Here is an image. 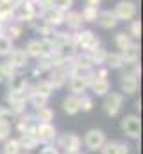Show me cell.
<instances>
[{
	"label": "cell",
	"mask_w": 143,
	"mask_h": 154,
	"mask_svg": "<svg viewBox=\"0 0 143 154\" xmlns=\"http://www.w3.org/2000/svg\"><path fill=\"white\" fill-rule=\"evenodd\" d=\"M132 68L127 70L125 74L120 77V88H122V95H134L140 88V75H141V68L136 65H131Z\"/></svg>",
	"instance_id": "4"
},
{
	"label": "cell",
	"mask_w": 143,
	"mask_h": 154,
	"mask_svg": "<svg viewBox=\"0 0 143 154\" xmlns=\"http://www.w3.org/2000/svg\"><path fill=\"white\" fill-rule=\"evenodd\" d=\"M127 34L132 39H140V36H141V22L140 20H131L129 27H127Z\"/></svg>",
	"instance_id": "37"
},
{
	"label": "cell",
	"mask_w": 143,
	"mask_h": 154,
	"mask_svg": "<svg viewBox=\"0 0 143 154\" xmlns=\"http://www.w3.org/2000/svg\"><path fill=\"white\" fill-rule=\"evenodd\" d=\"M36 122L34 116L32 115H27V113H22V115L16 116V129H18V133L22 134V133H32L36 127Z\"/></svg>",
	"instance_id": "18"
},
{
	"label": "cell",
	"mask_w": 143,
	"mask_h": 154,
	"mask_svg": "<svg viewBox=\"0 0 143 154\" xmlns=\"http://www.w3.org/2000/svg\"><path fill=\"white\" fill-rule=\"evenodd\" d=\"M27 104H29L31 108H34V109H39V108H45V106L48 104V99L43 97V95H39V93H36V91H32V90H29Z\"/></svg>",
	"instance_id": "29"
},
{
	"label": "cell",
	"mask_w": 143,
	"mask_h": 154,
	"mask_svg": "<svg viewBox=\"0 0 143 154\" xmlns=\"http://www.w3.org/2000/svg\"><path fill=\"white\" fill-rule=\"evenodd\" d=\"M56 147L63 154H81L82 140L75 133H65L56 138Z\"/></svg>",
	"instance_id": "5"
},
{
	"label": "cell",
	"mask_w": 143,
	"mask_h": 154,
	"mask_svg": "<svg viewBox=\"0 0 143 154\" xmlns=\"http://www.w3.org/2000/svg\"><path fill=\"white\" fill-rule=\"evenodd\" d=\"M120 127H122V131L125 133L127 138L140 140V136H141V120H140L138 115H125L120 120Z\"/></svg>",
	"instance_id": "8"
},
{
	"label": "cell",
	"mask_w": 143,
	"mask_h": 154,
	"mask_svg": "<svg viewBox=\"0 0 143 154\" xmlns=\"http://www.w3.org/2000/svg\"><path fill=\"white\" fill-rule=\"evenodd\" d=\"M113 14L116 16L118 22H131L136 18L138 14V5L132 2V0H120L114 9H113Z\"/></svg>",
	"instance_id": "7"
},
{
	"label": "cell",
	"mask_w": 143,
	"mask_h": 154,
	"mask_svg": "<svg viewBox=\"0 0 143 154\" xmlns=\"http://www.w3.org/2000/svg\"><path fill=\"white\" fill-rule=\"evenodd\" d=\"M39 154H61V152H59V149L54 143H45L43 149L39 151Z\"/></svg>",
	"instance_id": "42"
},
{
	"label": "cell",
	"mask_w": 143,
	"mask_h": 154,
	"mask_svg": "<svg viewBox=\"0 0 143 154\" xmlns=\"http://www.w3.org/2000/svg\"><path fill=\"white\" fill-rule=\"evenodd\" d=\"M86 5H95V7H99V5H100V0H86Z\"/></svg>",
	"instance_id": "44"
},
{
	"label": "cell",
	"mask_w": 143,
	"mask_h": 154,
	"mask_svg": "<svg viewBox=\"0 0 143 154\" xmlns=\"http://www.w3.org/2000/svg\"><path fill=\"white\" fill-rule=\"evenodd\" d=\"M97 23H99V27H100V29L111 31V29H114V27L118 25V20H116V16L113 14V11L106 9V11H99Z\"/></svg>",
	"instance_id": "16"
},
{
	"label": "cell",
	"mask_w": 143,
	"mask_h": 154,
	"mask_svg": "<svg viewBox=\"0 0 143 154\" xmlns=\"http://www.w3.org/2000/svg\"><path fill=\"white\" fill-rule=\"evenodd\" d=\"M39 45H41V57L56 54V50H54V43H52V39L50 38H39ZM38 59H39V57H38Z\"/></svg>",
	"instance_id": "39"
},
{
	"label": "cell",
	"mask_w": 143,
	"mask_h": 154,
	"mask_svg": "<svg viewBox=\"0 0 143 154\" xmlns=\"http://www.w3.org/2000/svg\"><path fill=\"white\" fill-rule=\"evenodd\" d=\"M68 70H65V68H52L50 72H47V81L50 82V86L54 88V90H59V88H63L66 82H68Z\"/></svg>",
	"instance_id": "14"
},
{
	"label": "cell",
	"mask_w": 143,
	"mask_h": 154,
	"mask_svg": "<svg viewBox=\"0 0 143 154\" xmlns=\"http://www.w3.org/2000/svg\"><path fill=\"white\" fill-rule=\"evenodd\" d=\"M14 116L11 115V111L5 108V106H0V120H7V122H13Z\"/></svg>",
	"instance_id": "43"
},
{
	"label": "cell",
	"mask_w": 143,
	"mask_h": 154,
	"mask_svg": "<svg viewBox=\"0 0 143 154\" xmlns=\"http://www.w3.org/2000/svg\"><path fill=\"white\" fill-rule=\"evenodd\" d=\"M7 86H9V91H29V90H31L27 77L22 75L20 72H16L13 77H9Z\"/></svg>",
	"instance_id": "17"
},
{
	"label": "cell",
	"mask_w": 143,
	"mask_h": 154,
	"mask_svg": "<svg viewBox=\"0 0 143 154\" xmlns=\"http://www.w3.org/2000/svg\"><path fill=\"white\" fill-rule=\"evenodd\" d=\"M113 41H114V47L118 48V52H122V50H123V48H127L134 39L131 38L125 31H120V32H116V34H114Z\"/></svg>",
	"instance_id": "31"
},
{
	"label": "cell",
	"mask_w": 143,
	"mask_h": 154,
	"mask_svg": "<svg viewBox=\"0 0 143 154\" xmlns=\"http://www.w3.org/2000/svg\"><path fill=\"white\" fill-rule=\"evenodd\" d=\"M13 48H14V41L5 34H0V57H7Z\"/></svg>",
	"instance_id": "34"
},
{
	"label": "cell",
	"mask_w": 143,
	"mask_h": 154,
	"mask_svg": "<svg viewBox=\"0 0 143 154\" xmlns=\"http://www.w3.org/2000/svg\"><path fill=\"white\" fill-rule=\"evenodd\" d=\"M2 154H22V149H20L18 140H16V138H7V140L4 142Z\"/></svg>",
	"instance_id": "35"
},
{
	"label": "cell",
	"mask_w": 143,
	"mask_h": 154,
	"mask_svg": "<svg viewBox=\"0 0 143 154\" xmlns=\"http://www.w3.org/2000/svg\"><path fill=\"white\" fill-rule=\"evenodd\" d=\"M102 108H104L107 116H116L123 108V95L120 91H109L107 95H104Z\"/></svg>",
	"instance_id": "9"
},
{
	"label": "cell",
	"mask_w": 143,
	"mask_h": 154,
	"mask_svg": "<svg viewBox=\"0 0 143 154\" xmlns=\"http://www.w3.org/2000/svg\"><path fill=\"white\" fill-rule=\"evenodd\" d=\"M106 140H107L106 133H104L102 129L93 127V129H88V131H86V134L82 136V145H84L88 151L97 152V151H100V149H102V145L106 143Z\"/></svg>",
	"instance_id": "6"
},
{
	"label": "cell",
	"mask_w": 143,
	"mask_h": 154,
	"mask_svg": "<svg viewBox=\"0 0 143 154\" xmlns=\"http://www.w3.org/2000/svg\"><path fill=\"white\" fill-rule=\"evenodd\" d=\"M97 16H99V7H95V5H84L81 11L82 22H88V23L97 22Z\"/></svg>",
	"instance_id": "33"
},
{
	"label": "cell",
	"mask_w": 143,
	"mask_h": 154,
	"mask_svg": "<svg viewBox=\"0 0 143 154\" xmlns=\"http://www.w3.org/2000/svg\"><path fill=\"white\" fill-rule=\"evenodd\" d=\"M82 18H81V13L79 11H66L65 13V22H63V25H66L68 27V31L72 32H75V31H79V29H82Z\"/></svg>",
	"instance_id": "20"
},
{
	"label": "cell",
	"mask_w": 143,
	"mask_h": 154,
	"mask_svg": "<svg viewBox=\"0 0 143 154\" xmlns=\"http://www.w3.org/2000/svg\"><path fill=\"white\" fill-rule=\"evenodd\" d=\"M50 5L56 7V9H59V11H63V13H66V11L72 9L73 0H50Z\"/></svg>",
	"instance_id": "41"
},
{
	"label": "cell",
	"mask_w": 143,
	"mask_h": 154,
	"mask_svg": "<svg viewBox=\"0 0 143 154\" xmlns=\"http://www.w3.org/2000/svg\"><path fill=\"white\" fill-rule=\"evenodd\" d=\"M29 25H31L36 32L39 34V38H50V36H52V32L56 31L52 25H48V23H47L45 20H41L39 16L34 18V20H31V22H29Z\"/></svg>",
	"instance_id": "22"
},
{
	"label": "cell",
	"mask_w": 143,
	"mask_h": 154,
	"mask_svg": "<svg viewBox=\"0 0 143 154\" xmlns=\"http://www.w3.org/2000/svg\"><path fill=\"white\" fill-rule=\"evenodd\" d=\"M25 154H31V152H25Z\"/></svg>",
	"instance_id": "46"
},
{
	"label": "cell",
	"mask_w": 143,
	"mask_h": 154,
	"mask_svg": "<svg viewBox=\"0 0 143 154\" xmlns=\"http://www.w3.org/2000/svg\"><path fill=\"white\" fill-rule=\"evenodd\" d=\"M136 109H138V111L141 109V100H136Z\"/></svg>",
	"instance_id": "45"
},
{
	"label": "cell",
	"mask_w": 143,
	"mask_h": 154,
	"mask_svg": "<svg viewBox=\"0 0 143 154\" xmlns=\"http://www.w3.org/2000/svg\"><path fill=\"white\" fill-rule=\"evenodd\" d=\"M22 32H23V23H20V22H16V20H13V22L5 23L4 34H5V36H9L13 41H14V39H18V38H22Z\"/></svg>",
	"instance_id": "26"
},
{
	"label": "cell",
	"mask_w": 143,
	"mask_h": 154,
	"mask_svg": "<svg viewBox=\"0 0 143 154\" xmlns=\"http://www.w3.org/2000/svg\"><path fill=\"white\" fill-rule=\"evenodd\" d=\"M34 120L38 124H52V120H54V116H56V111L52 109V108H48V106H45V108H39V109H34Z\"/></svg>",
	"instance_id": "25"
},
{
	"label": "cell",
	"mask_w": 143,
	"mask_h": 154,
	"mask_svg": "<svg viewBox=\"0 0 143 154\" xmlns=\"http://www.w3.org/2000/svg\"><path fill=\"white\" fill-rule=\"evenodd\" d=\"M16 140L20 143L22 152H32L36 147L39 145V142H38V138L34 136V133H22L20 138H16Z\"/></svg>",
	"instance_id": "21"
},
{
	"label": "cell",
	"mask_w": 143,
	"mask_h": 154,
	"mask_svg": "<svg viewBox=\"0 0 143 154\" xmlns=\"http://www.w3.org/2000/svg\"><path fill=\"white\" fill-rule=\"evenodd\" d=\"M50 39H52V43H54L56 54H61V56H66V57H72V56L75 54L72 32H68V31H54L52 36H50Z\"/></svg>",
	"instance_id": "3"
},
{
	"label": "cell",
	"mask_w": 143,
	"mask_h": 154,
	"mask_svg": "<svg viewBox=\"0 0 143 154\" xmlns=\"http://www.w3.org/2000/svg\"><path fill=\"white\" fill-rule=\"evenodd\" d=\"M93 106H95V102H93L91 95H88V93L79 95V108H81V111H91Z\"/></svg>",
	"instance_id": "38"
},
{
	"label": "cell",
	"mask_w": 143,
	"mask_h": 154,
	"mask_svg": "<svg viewBox=\"0 0 143 154\" xmlns=\"http://www.w3.org/2000/svg\"><path fill=\"white\" fill-rule=\"evenodd\" d=\"M88 79H86V74H73V75L68 77V90H70L72 95H82L88 91Z\"/></svg>",
	"instance_id": "12"
},
{
	"label": "cell",
	"mask_w": 143,
	"mask_h": 154,
	"mask_svg": "<svg viewBox=\"0 0 143 154\" xmlns=\"http://www.w3.org/2000/svg\"><path fill=\"white\" fill-rule=\"evenodd\" d=\"M88 54H90V59H91V63H93L95 68H97V66H106L107 50H104L102 47H99V48H95V50H91V52H88Z\"/></svg>",
	"instance_id": "30"
},
{
	"label": "cell",
	"mask_w": 143,
	"mask_h": 154,
	"mask_svg": "<svg viewBox=\"0 0 143 154\" xmlns=\"http://www.w3.org/2000/svg\"><path fill=\"white\" fill-rule=\"evenodd\" d=\"M11 133H13V122L0 120V142H5L7 138H11Z\"/></svg>",
	"instance_id": "40"
},
{
	"label": "cell",
	"mask_w": 143,
	"mask_h": 154,
	"mask_svg": "<svg viewBox=\"0 0 143 154\" xmlns=\"http://www.w3.org/2000/svg\"><path fill=\"white\" fill-rule=\"evenodd\" d=\"M31 90L36 91V93H39V95H43V97H47V99H50L52 93H54V88L50 86V82H48L47 79H39V81H36V84L31 88Z\"/></svg>",
	"instance_id": "28"
},
{
	"label": "cell",
	"mask_w": 143,
	"mask_h": 154,
	"mask_svg": "<svg viewBox=\"0 0 143 154\" xmlns=\"http://www.w3.org/2000/svg\"><path fill=\"white\" fill-rule=\"evenodd\" d=\"M39 18L45 20V22H47L48 25H52L54 29H57V27H61L63 22H65V13L50 5V7H47V9H41Z\"/></svg>",
	"instance_id": "11"
},
{
	"label": "cell",
	"mask_w": 143,
	"mask_h": 154,
	"mask_svg": "<svg viewBox=\"0 0 143 154\" xmlns=\"http://www.w3.org/2000/svg\"><path fill=\"white\" fill-rule=\"evenodd\" d=\"M131 147L125 142H118V140H106V143L102 145L100 154H129Z\"/></svg>",
	"instance_id": "15"
},
{
	"label": "cell",
	"mask_w": 143,
	"mask_h": 154,
	"mask_svg": "<svg viewBox=\"0 0 143 154\" xmlns=\"http://www.w3.org/2000/svg\"><path fill=\"white\" fill-rule=\"evenodd\" d=\"M72 38H73L75 52H91L100 47L99 36L90 29H79L75 32H72Z\"/></svg>",
	"instance_id": "1"
},
{
	"label": "cell",
	"mask_w": 143,
	"mask_h": 154,
	"mask_svg": "<svg viewBox=\"0 0 143 154\" xmlns=\"http://www.w3.org/2000/svg\"><path fill=\"white\" fill-rule=\"evenodd\" d=\"M25 54L32 59H38L41 57V45H39V38H34V39H29L27 45H25Z\"/></svg>",
	"instance_id": "32"
},
{
	"label": "cell",
	"mask_w": 143,
	"mask_h": 154,
	"mask_svg": "<svg viewBox=\"0 0 143 154\" xmlns=\"http://www.w3.org/2000/svg\"><path fill=\"white\" fill-rule=\"evenodd\" d=\"M14 74H16V70H14L7 61L0 63V84H2V82H7L9 77H13Z\"/></svg>",
	"instance_id": "36"
},
{
	"label": "cell",
	"mask_w": 143,
	"mask_h": 154,
	"mask_svg": "<svg viewBox=\"0 0 143 154\" xmlns=\"http://www.w3.org/2000/svg\"><path fill=\"white\" fill-rule=\"evenodd\" d=\"M14 2H16V0H0V22H2V23L13 22Z\"/></svg>",
	"instance_id": "23"
},
{
	"label": "cell",
	"mask_w": 143,
	"mask_h": 154,
	"mask_svg": "<svg viewBox=\"0 0 143 154\" xmlns=\"http://www.w3.org/2000/svg\"><path fill=\"white\" fill-rule=\"evenodd\" d=\"M41 9L39 5L32 2V0H16L14 2V14H13V20L20 22V23H29L31 20H34L39 16Z\"/></svg>",
	"instance_id": "2"
},
{
	"label": "cell",
	"mask_w": 143,
	"mask_h": 154,
	"mask_svg": "<svg viewBox=\"0 0 143 154\" xmlns=\"http://www.w3.org/2000/svg\"><path fill=\"white\" fill-rule=\"evenodd\" d=\"M125 66L123 63V57L120 52H107L106 57V68H111V70H122Z\"/></svg>",
	"instance_id": "27"
},
{
	"label": "cell",
	"mask_w": 143,
	"mask_h": 154,
	"mask_svg": "<svg viewBox=\"0 0 143 154\" xmlns=\"http://www.w3.org/2000/svg\"><path fill=\"white\" fill-rule=\"evenodd\" d=\"M9 59H7V63L18 72V70H23V68H27V65H29V56L25 54V50L23 48H13L11 50V54L7 56Z\"/></svg>",
	"instance_id": "13"
},
{
	"label": "cell",
	"mask_w": 143,
	"mask_h": 154,
	"mask_svg": "<svg viewBox=\"0 0 143 154\" xmlns=\"http://www.w3.org/2000/svg\"><path fill=\"white\" fill-rule=\"evenodd\" d=\"M122 57H123V63L125 65H136L140 61V45L136 41H132L127 48H123L122 52Z\"/></svg>",
	"instance_id": "19"
},
{
	"label": "cell",
	"mask_w": 143,
	"mask_h": 154,
	"mask_svg": "<svg viewBox=\"0 0 143 154\" xmlns=\"http://www.w3.org/2000/svg\"><path fill=\"white\" fill-rule=\"evenodd\" d=\"M63 111L66 113V115H77L79 111H81V108H79V97L77 95H66L65 99H63Z\"/></svg>",
	"instance_id": "24"
},
{
	"label": "cell",
	"mask_w": 143,
	"mask_h": 154,
	"mask_svg": "<svg viewBox=\"0 0 143 154\" xmlns=\"http://www.w3.org/2000/svg\"><path fill=\"white\" fill-rule=\"evenodd\" d=\"M34 136L38 138L39 143H52L56 138H57V131L54 127V124H36L34 127Z\"/></svg>",
	"instance_id": "10"
}]
</instances>
